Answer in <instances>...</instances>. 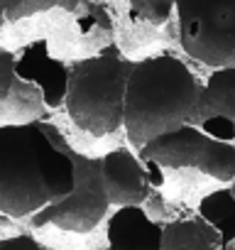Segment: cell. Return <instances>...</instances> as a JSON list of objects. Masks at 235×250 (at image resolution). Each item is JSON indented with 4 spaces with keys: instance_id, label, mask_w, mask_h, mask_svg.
Here are the masks:
<instances>
[{
    "instance_id": "6da1fadb",
    "label": "cell",
    "mask_w": 235,
    "mask_h": 250,
    "mask_svg": "<svg viewBox=\"0 0 235 250\" xmlns=\"http://www.w3.org/2000/svg\"><path fill=\"white\" fill-rule=\"evenodd\" d=\"M76 187L64 133L52 123L0 125V213L13 221L39 213Z\"/></svg>"
},
{
    "instance_id": "7a4b0ae2",
    "label": "cell",
    "mask_w": 235,
    "mask_h": 250,
    "mask_svg": "<svg viewBox=\"0 0 235 250\" xmlns=\"http://www.w3.org/2000/svg\"><path fill=\"white\" fill-rule=\"evenodd\" d=\"M201 83L174 54H150L135 59L125 93V135L137 152L196 118Z\"/></svg>"
},
{
    "instance_id": "3957f363",
    "label": "cell",
    "mask_w": 235,
    "mask_h": 250,
    "mask_svg": "<svg viewBox=\"0 0 235 250\" xmlns=\"http://www.w3.org/2000/svg\"><path fill=\"white\" fill-rule=\"evenodd\" d=\"M0 37L47 42L78 59L113 47L110 0H0Z\"/></svg>"
},
{
    "instance_id": "277c9868",
    "label": "cell",
    "mask_w": 235,
    "mask_h": 250,
    "mask_svg": "<svg viewBox=\"0 0 235 250\" xmlns=\"http://www.w3.org/2000/svg\"><path fill=\"white\" fill-rule=\"evenodd\" d=\"M133 64L135 59H128L118 47L76 59L64 105L78 130L105 138L125 125V93Z\"/></svg>"
},
{
    "instance_id": "5b68a950",
    "label": "cell",
    "mask_w": 235,
    "mask_h": 250,
    "mask_svg": "<svg viewBox=\"0 0 235 250\" xmlns=\"http://www.w3.org/2000/svg\"><path fill=\"white\" fill-rule=\"evenodd\" d=\"M176 40L211 69L235 66V0H176Z\"/></svg>"
},
{
    "instance_id": "8992f818",
    "label": "cell",
    "mask_w": 235,
    "mask_h": 250,
    "mask_svg": "<svg viewBox=\"0 0 235 250\" xmlns=\"http://www.w3.org/2000/svg\"><path fill=\"white\" fill-rule=\"evenodd\" d=\"M140 160L162 169H194L223 184L235 179V145L206 135L194 123L147 143Z\"/></svg>"
},
{
    "instance_id": "52a82bcc",
    "label": "cell",
    "mask_w": 235,
    "mask_h": 250,
    "mask_svg": "<svg viewBox=\"0 0 235 250\" xmlns=\"http://www.w3.org/2000/svg\"><path fill=\"white\" fill-rule=\"evenodd\" d=\"M69 155L76 167V187L74 191L42 208L32 216V226H54L66 233H88L93 230L110 208V199L103 184V157H91L69 145Z\"/></svg>"
},
{
    "instance_id": "ba28073f",
    "label": "cell",
    "mask_w": 235,
    "mask_h": 250,
    "mask_svg": "<svg viewBox=\"0 0 235 250\" xmlns=\"http://www.w3.org/2000/svg\"><path fill=\"white\" fill-rule=\"evenodd\" d=\"M115 10V42L125 57L157 44L164 30L176 25V0H110Z\"/></svg>"
},
{
    "instance_id": "9c48e42d",
    "label": "cell",
    "mask_w": 235,
    "mask_h": 250,
    "mask_svg": "<svg viewBox=\"0 0 235 250\" xmlns=\"http://www.w3.org/2000/svg\"><path fill=\"white\" fill-rule=\"evenodd\" d=\"M194 125L220 143L235 145V66L211 71L201 88Z\"/></svg>"
},
{
    "instance_id": "30bf717a",
    "label": "cell",
    "mask_w": 235,
    "mask_h": 250,
    "mask_svg": "<svg viewBox=\"0 0 235 250\" xmlns=\"http://www.w3.org/2000/svg\"><path fill=\"white\" fill-rule=\"evenodd\" d=\"M15 71L22 81L32 83L39 88L47 110H54L59 105H64L66 101V91H69V74L71 69H66V64L61 62V57H57L47 42H32L25 44L18 54L15 62Z\"/></svg>"
},
{
    "instance_id": "8fae6325",
    "label": "cell",
    "mask_w": 235,
    "mask_h": 250,
    "mask_svg": "<svg viewBox=\"0 0 235 250\" xmlns=\"http://www.w3.org/2000/svg\"><path fill=\"white\" fill-rule=\"evenodd\" d=\"M103 184L110 206H142L150 196V177L140 155L130 147H113L103 155Z\"/></svg>"
},
{
    "instance_id": "7c38bea8",
    "label": "cell",
    "mask_w": 235,
    "mask_h": 250,
    "mask_svg": "<svg viewBox=\"0 0 235 250\" xmlns=\"http://www.w3.org/2000/svg\"><path fill=\"white\" fill-rule=\"evenodd\" d=\"M105 238L108 250H164V226L152 221L142 206L115 208Z\"/></svg>"
},
{
    "instance_id": "4fadbf2b",
    "label": "cell",
    "mask_w": 235,
    "mask_h": 250,
    "mask_svg": "<svg viewBox=\"0 0 235 250\" xmlns=\"http://www.w3.org/2000/svg\"><path fill=\"white\" fill-rule=\"evenodd\" d=\"M164 250H225L220 235L198 216L164 223Z\"/></svg>"
},
{
    "instance_id": "5bb4252c",
    "label": "cell",
    "mask_w": 235,
    "mask_h": 250,
    "mask_svg": "<svg viewBox=\"0 0 235 250\" xmlns=\"http://www.w3.org/2000/svg\"><path fill=\"white\" fill-rule=\"evenodd\" d=\"M47 105L37 86L22 81L18 76L15 86L5 98H0V118H8L3 125H15V123H39L44 115Z\"/></svg>"
},
{
    "instance_id": "9a60e30c",
    "label": "cell",
    "mask_w": 235,
    "mask_h": 250,
    "mask_svg": "<svg viewBox=\"0 0 235 250\" xmlns=\"http://www.w3.org/2000/svg\"><path fill=\"white\" fill-rule=\"evenodd\" d=\"M198 218H203L228 248L235 240V194L233 189H213L198 201Z\"/></svg>"
},
{
    "instance_id": "2e32d148",
    "label": "cell",
    "mask_w": 235,
    "mask_h": 250,
    "mask_svg": "<svg viewBox=\"0 0 235 250\" xmlns=\"http://www.w3.org/2000/svg\"><path fill=\"white\" fill-rule=\"evenodd\" d=\"M0 250H42V245L30 233H13L0 238Z\"/></svg>"
},
{
    "instance_id": "e0dca14e",
    "label": "cell",
    "mask_w": 235,
    "mask_h": 250,
    "mask_svg": "<svg viewBox=\"0 0 235 250\" xmlns=\"http://www.w3.org/2000/svg\"><path fill=\"white\" fill-rule=\"evenodd\" d=\"M13 218L10 216H5V213H0V228H13Z\"/></svg>"
},
{
    "instance_id": "ac0fdd59",
    "label": "cell",
    "mask_w": 235,
    "mask_h": 250,
    "mask_svg": "<svg viewBox=\"0 0 235 250\" xmlns=\"http://www.w3.org/2000/svg\"><path fill=\"white\" fill-rule=\"evenodd\" d=\"M230 189H233V194H235V179H233V184H230Z\"/></svg>"
},
{
    "instance_id": "d6986e66",
    "label": "cell",
    "mask_w": 235,
    "mask_h": 250,
    "mask_svg": "<svg viewBox=\"0 0 235 250\" xmlns=\"http://www.w3.org/2000/svg\"><path fill=\"white\" fill-rule=\"evenodd\" d=\"M93 250H108V248H93Z\"/></svg>"
},
{
    "instance_id": "ffe728a7",
    "label": "cell",
    "mask_w": 235,
    "mask_h": 250,
    "mask_svg": "<svg viewBox=\"0 0 235 250\" xmlns=\"http://www.w3.org/2000/svg\"><path fill=\"white\" fill-rule=\"evenodd\" d=\"M0 96H3V88H0Z\"/></svg>"
}]
</instances>
